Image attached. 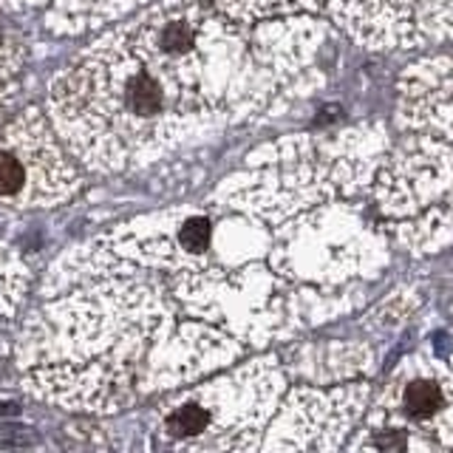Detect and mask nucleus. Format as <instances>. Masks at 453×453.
<instances>
[{"instance_id": "5", "label": "nucleus", "mask_w": 453, "mask_h": 453, "mask_svg": "<svg viewBox=\"0 0 453 453\" xmlns=\"http://www.w3.org/2000/svg\"><path fill=\"white\" fill-rule=\"evenodd\" d=\"M445 408V391L434 380H414L403 391V411L411 419H431Z\"/></svg>"}, {"instance_id": "8", "label": "nucleus", "mask_w": 453, "mask_h": 453, "mask_svg": "<svg viewBox=\"0 0 453 453\" xmlns=\"http://www.w3.org/2000/svg\"><path fill=\"white\" fill-rule=\"evenodd\" d=\"M117 4H119V9L127 14V9H136L139 4H145V0H117Z\"/></svg>"}, {"instance_id": "6", "label": "nucleus", "mask_w": 453, "mask_h": 453, "mask_svg": "<svg viewBox=\"0 0 453 453\" xmlns=\"http://www.w3.org/2000/svg\"><path fill=\"white\" fill-rule=\"evenodd\" d=\"M26 60L23 42L0 32V111H6L14 99V77L20 74Z\"/></svg>"}, {"instance_id": "3", "label": "nucleus", "mask_w": 453, "mask_h": 453, "mask_svg": "<svg viewBox=\"0 0 453 453\" xmlns=\"http://www.w3.org/2000/svg\"><path fill=\"white\" fill-rule=\"evenodd\" d=\"M28 283V269L20 261L18 252H12L9 247H0V318L12 315L18 303L23 301Z\"/></svg>"}, {"instance_id": "4", "label": "nucleus", "mask_w": 453, "mask_h": 453, "mask_svg": "<svg viewBox=\"0 0 453 453\" xmlns=\"http://www.w3.org/2000/svg\"><path fill=\"white\" fill-rule=\"evenodd\" d=\"M176 241V273L188 264V258L204 255L212 247V221L207 216H188L173 233Z\"/></svg>"}, {"instance_id": "2", "label": "nucleus", "mask_w": 453, "mask_h": 453, "mask_svg": "<svg viewBox=\"0 0 453 453\" xmlns=\"http://www.w3.org/2000/svg\"><path fill=\"white\" fill-rule=\"evenodd\" d=\"M80 190V170L49 113L28 108L0 122V202L54 207Z\"/></svg>"}, {"instance_id": "7", "label": "nucleus", "mask_w": 453, "mask_h": 453, "mask_svg": "<svg viewBox=\"0 0 453 453\" xmlns=\"http://www.w3.org/2000/svg\"><path fill=\"white\" fill-rule=\"evenodd\" d=\"M46 0H0V12H18V9H28V6H40Z\"/></svg>"}, {"instance_id": "1", "label": "nucleus", "mask_w": 453, "mask_h": 453, "mask_svg": "<svg viewBox=\"0 0 453 453\" xmlns=\"http://www.w3.org/2000/svg\"><path fill=\"white\" fill-rule=\"evenodd\" d=\"M139 273L99 247L71 258V278L96 280L54 297L26 323L18 360L28 391L63 408L108 414L233 357L226 337L179 326L170 301Z\"/></svg>"}]
</instances>
